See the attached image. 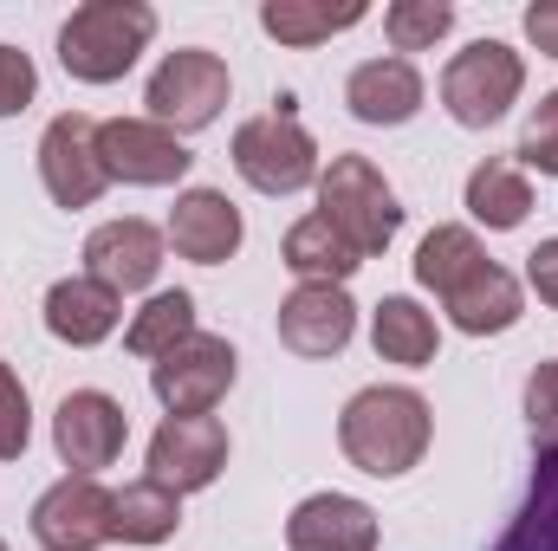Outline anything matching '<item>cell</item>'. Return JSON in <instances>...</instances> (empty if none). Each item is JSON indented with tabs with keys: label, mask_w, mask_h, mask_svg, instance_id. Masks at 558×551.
Returning a JSON list of instances; mask_svg holds the SVG:
<instances>
[{
	"label": "cell",
	"mask_w": 558,
	"mask_h": 551,
	"mask_svg": "<svg viewBox=\"0 0 558 551\" xmlns=\"http://www.w3.org/2000/svg\"><path fill=\"white\" fill-rule=\"evenodd\" d=\"M416 279L441 298V311L468 338H494L520 325V279L487 260L474 228H435L416 247Z\"/></svg>",
	"instance_id": "1"
},
{
	"label": "cell",
	"mask_w": 558,
	"mask_h": 551,
	"mask_svg": "<svg viewBox=\"0 0 558 551\" xmlns=\"http://www.w3.org/2000/svg\"><path fill=\"white\" fill-rule=\"evenodd\" d=\"M428 428H435V415H428V403H422L416 390L377 383V390H357L344 403V415H338V448H344V461L357 474L397 480V474H410L422 454H428Z\"/></svg>",
	"instance_id": "2"
},
{
	"label": "cell",
	"mask_w": 558,
	"mask_h": 551,
	"mask_svg": "<svg viewBox=\"0 0 558 551\" xmlns=\"http://www.w3.org/2000/svg\"><path fill=\"white\" fill-rule=\"evenodd\" d=\"M156 39V7L143 0H85L59 26V65L78 85H111L137 65V52Z\"/></svg>",
	"instance_id": "3"
},
{
	"label": "cell",
	"mask_w": 558,
	"mask_h": 551,
	"mask_svg": "<svg viewBox=\"0 0 558 551\" xmlns=\"http://www.w3.org/2000/svg\"><path fill=\"white\" fill-rule=\"evenodd\" d=\"M318 215L371 260L397 241L403 228V208H397V188L384 182V169L371 156H331V169L318 175Z\"/></svg>",
	"instance_id": "4"
},
{
	"label": "cell",
	"mask_w": 558,
	"mask_h": 551,
	"mask_svg": "<svg viewBox=\"0 0 558 551\" xmlns=\"http://www.w3.org/2000/svg\"><path fill=\"white\" fill-rule=\"evenodd\" d=\"M520 85H526L520 52H513L507 39H474V46H461V52L448 59V72H441V105H448V118H454L461 131H487V124H500V118L513 111Z\"/></svg>",
	"instance_id": "5"
},
{
	"label": "cell",
	"mask_w": 558,
	"mask_h": 551,
	"mask_svg": "<svg viewBox=\"0 0 558 551\" xmlns=\"http://www.w3.org/2000/svg\"><path fill=\"white\" fill-rule=\"evenodd\" d=\"M234 169L260 195H299L318 182V143L292 118V98H279V111H260L234 131Z\"/></svg>",
	"instance_id": "6"
},
{
	"label": "cell",
	"mask_w": 558,
	"mask_h": 551,
	"mask_svg": "<svg viewBox=\"0 0 558 551\" xmlns=\"http://www.w3.org/2000/svg\"><path fill=\"white\" fill-rule=\"evenodd\" d=\"M228 91H234L228 65H221L215 52H202V46H182V52H169V59L149 72L143 105H149V118H156L162 131L189 137V131H208V124L221 118Z\"/></svg>",
	"instance_id": "7"
},
{
	"label": "cell",
	"mask_w": 558,
	"mask_h": 551,
	"mask_svg": "<svg viewBox=\"0 0 558 551\" xmlns=\"http://www.w3.org/2000/svg\"><path fill=\"white\" fill-rule=\"evenodd\" d=\"M234 377H241L234 344H228V338H208V331L182 338L169 357L149 364V390H156V403L169 415H208L228 390H234Z\"/></svg>",
	"instance_id": "8"
},
{
	"label": "cell",
	"mask_w": 558,
	"mask_h": 551,
	"mask_svg": "<svg viewBox=\"0 0 558 551\" xmlns=\"http://www.w3.org/2000/svg\"><path fill=\"white\" fill-rule=\"evenodd\" d=\"M98 156H105V175L131 182V188H169L195 162L189 143L175 131H162L156 118H111V124H98Z\"/></svg>",
	"instance_id": "9"
},
{
	"label": "cell",
	"mask_w": 558,
	"mask_h": 551,
	"mask_svg": "<svg viewBox=\"0 0 558 551\" xmlns=\"http://www.w3.org/2000/svg\"><path fill=\"white\" fill-rule=\"evenodd\" d=\"M221 467H228V428L215 415H169L149 441V480L169 487L175 500L215 487Z\"/></svg>",
	"instance_id": "10"
},
{
	"label": "cell",
	"mask_w": 558,
	"mask_h": 551,
	"mask_svg": "<svg viewBox=\"0 0 558 551\" xmlns=\"http://www.w3.org/2000/svg\"><path fill=\"white\" fill-rule=\"evenodd\" d=\"M39 182H46V195L59 208H92L111 188L105 156H98V124L85 111H65V118L46 124V137H39Z\"/></svg>",
	"instance_id": "11"
},
{
	"label": "cell",
	"mask_w": 558,
	"mask_h": 551,
	"mask_svg": "<svg viewBox=\"0 0 558 551\" xmlns=\"http://www.w3.org/2000/svg\"><path fill=\"white\" fill-rule=\"evenodd\" d=\"M124 441H131V415L105 390H72L59 403V415H52V448H59V461L72 474L98 480V467H111L124 454Z\"/></svg>",
	"instance_id": "12"
},
{
	"label": "cell",
	"mask_w": 558,
	"mask_h": 551,
	"mask_svg": "<svg viewBox=\"0 0 558 551\" xmlns=\"http://www.w3.org/2000/svg\"><path fill=\"white\" fill-rule=\"evenodd\" d=\"M33 539L46 551H98L111 546V493L92 474H65L33 506Z\"/></svg>",
	"instance_id": "13"
},
{
	"label": "cell",
	"mask_w": 558,
	"mask_h": 551,
	"mask_svg": "<svg viewBox=\"0 0 558 551\" xmlns=\"http://www.w3.org/2000/svg\"><path fill=\"white\" fill-rule=\"evenodd\" d=\"M357 331V305L344 285H299L279 305V344L292 357H338Z\"/></svg>",
	"instance_id": "14"
},
{
	"label": "cell",
	"mask_w": 558,
	"mask_h": 551,
	"mask_svg": "<svg viewBox=\"0 0 558 551\" xmlns=\"http://www.w3.org/2000/svg\"><path fill=\"white\" fill-rule=\"evenodd\" d=\"M162 241H169V234H156L137 215L105 221V228H92V241H85V273L98 279V285H111L118 298H124V292H143L149 279L162 273Z\"/></svg>",
	"instance_id": "15"
},
{
	"label": "cell",
	"mask_w": 558,
	"mask_h": 551,
	"mask_svg": "<svg viewBox=\"0 0 558 551\" xmlns=\"http://www.w3.org/2000/svg\"><path fill=\"white\" fill-rule=\"evenodd\" d=\"M241 208L221 195V188H189L175 208H169V247L195 267H221L241 254Z\"/></svg>",
	"instance_id": "16"
},
{
	"label": "cell",
	"mask_w": 558,
	"mask_h": 551,
	"mask_svg": "<svg viewBox=\"0 0 558 551\" xmlns=\"http://www.w3.org/2000/svg\"><path fill=\"white\" fill-rule=\"evenodd\" d=\"M292 551H377V513L351 493H312L286 519Z\"/></svg>",
	"instance_id": "17"
},
{
	"label": "cell",
	"mask_w": 558,
	"mask_h": 551,
	"mask_svg": "<svg viewBox=\"0 0 558 551\" xmlns=\"http://www.w3.org/2000/svg\"><path fill=\"white\" fill-rule=\"evenodd\" d=\"M344 105H351V118L357 124H410L422 111V72L410 59H364L351 78H344Z\"/></svg>",
	"instance_id": "18"
},
{
	"label": "cell",
	"mask_w": 558,
	"mask_h": 551,
	"mask_svg": "<svg viewBox=\"0 0 558 551\" xmlns=\"http://www.w3.org/2000/svg\"><path fill=\"white\" fill-rule=\"evenodd\" d=\"M118 318H124V298H118L111 285H98L92 273L59 279V285L46 292V331H52L59 344L92 351V344H105V338L118 331Z\"/></svg>",
	"instance_id": "19"
},
{
	"label": "cell",
	"mask_w": 558,
	"mask_h": 551,
	"mask_svg": "<svg viewBox=\"0 0 558 551\" xmlns=\"http://www.w3.org/2000/svg\"><path fill=\"white\" fill-rule=\"evenodd\" d=\"M279 260L299 273V285H344V279L364 267V254L325 221V215H305V221H292L286 228V247H279Z\"/></svg>",
	"instance_id": "20"
},
{
	"label": "cell",
	"mask_w": 558,
	"mask_h": 551,
	"mask_svg": "<svg viewBox=\"0 0 558 551\" xmlns=\"http://www.w3.org/2000/svg\"><path fill=\"white\" fill-rule=\"evenodd\" d=\"M175 526H182V500L169 487H156L149 474L131 480L124 493H111V539H124V546H162Z\"/></svg>",
	"instance_id": "21"
},
{
	"label": "cell",
	"mask_w": 558,
	"mask_h": 551,
	"mask_svg": "<svg viewBox=\"0 0 558 551\" xmlns=\"http://www.w3.org/2000/svg\"><path fill=\"white\" fill-rule=\"evenodd\" d=\"M468 215H474L481 228H494V234L520 228V221L533 215V182H526V169H520V162H481V169L468 175Z\"/></svg>",
	"instance_id": "22"
},
{
	"label": "cell",
	"mask_w": 558,
	"mask_h": 551,
	"mask_svg": "<svg viewBox=\"0 0 558 551\" xmlns=\"http://www.w3.org/2000/svg\"><path fill=\"white\" fill-rule=\"evenodd\" d=\"M364 20V0H267L260 7V26L274 33L279 46H318L331 33H351Z\"/></svg>",
	"instance_id": "23"
},
{
	"label": "cell",
	"mask_w": 558,
	"mask_h": 551,
	"mask_svg": "<svg viewBox=\"0 0 558 551\" xmlns=\"http://www.w3.org/2000/svg\"><path fill=\"white\" fill-rule=\"evenodd\" d=\"M494 551H558V448H539L526 506L513 513V526L500 532Z\"/></svg>",
	"instance_id": "24"
},
{
	"label": "cell",
	"mask_w": 558,
	"mask_h": 551,
	"mask_svg": "<svg viewBox=\"0 0 558 551\" xmlns=\"http://www.w3.org/2000/svg\"><path fill=\"white\" fill-rule=\"evenodd\" d=\"M371 344H377L384 364H410V370H422V364L435 357V318L422 311L416 298H384L377 318H371Z\"/></svg>",
	"instance_id": "25"
},
{
	"label": "cell",
	"mask_w": 558,
	"mask_h": 551,
	"mask_svg": "<svg viewBox=\"0 0 558 551\" xmlns=\"http://www.w3.org/2000/svg\"><path fill=\"white\" fill-rule=\"evenodd\" d=\"M182 338H195V298L189 292H156L137 318H131V331H124L131 357H149V364L169 357Z\"/></svg>",
	"instance_id": "26"
},
{
	"label": "cell",
	"mask_w": 558,
	"mask_h": 551,
	"mask_svg": "<svg viewBox=\"0 0 558 551\" xmlns=\"http://www.w3.org/2000/svg\"><path fill=\"white\" fill-rule=\"evenodd\" d=\"M448 26H454V7H448V0H397V7L384 13V33H390L397 59H403V52H428Z\"/></svg>",
	"instance_id": "27"
},
{
	"label": "cell",
	"mask_w": 558,
	"mask_h": 551,
	"mask_svg": "<svg viewBox=\"0 0 558 551\" xmlns=\"http://www.w3.org/2000/svg\"><path fill=\"white\" fill-rule=\"evenodd\" d=\"M26 441H33V403H26V383H20L13 364H0V461L26 454Z\"/></svg>",
	"instance_id": "28"
},
{
	"label": "cell",
	"mask_w": 558,
	"mask_h": 551,
	"mask_svg": "<svg viewBox=\"0 0 558 551\" xmlns=\"http://www.w3.org/2000/svg\"><path fill=\"white\" fill-rule=\"evenodd\" d=\"M513 156L526 169H539V175H558V91L539 98V111H533V124H526V137H520Z\"/></svg>",
	"instance_id": "29"
},
{
	"label": "cell",
	"mask_w": 558,
	"mask_h": 551,
	"mask_svg": "<svg viewBox=\"0 0 558 551\" xmlns=\"http://www.w3.org/2000/svg\"><path fill=\"white\" fill-rule=\"evenodd\" d=\"M526 421H533L539 448H558V364L533 370V383H526Z\"/></svg>",
	"instance_id": "30"
},
{
	"label": "cell",
	"mask_w": 558,
	"mask_h": 551,
	"mask_svg": "<svg viewBox=\"0 0 558 551\" xmlns=\"http://www.w3.org/2000/svg\"><path fill=\"white\" fill-rule=\"evenodd\" d=\"M33 91H39L33 59H26V52H13V46H0V118H20V111L33 105Z\"/></svg>",
	"instance_id": "31"
},
{
	"label": "cell",
	"mask_w": 558,
	"mask_h": 551,
	"mask_svg": "<svg viewBox=\"0 0 558 551\" xmlns=\"http://www.w3.org/2000/svg\"><path fill=\"white\" fill-rule=\"evenodd\" d=\"M526 279H533V292L558 305V241H539L533 254H526Z\"/></svg>",
	"instance_id": "32"
},
{
	"label": "cell",
	"mask_w": 558,
	"mask_h": 551,
	"mask_svg": "<svg viewBox=\"0 0 558 551\" xmlns=\"http://www.w3.org/2000/svg\"><path fill=\"white\" fill-rule=\"evenodd\" d=\"M526 39H533L546 59H558V0H533V7H526Z\"/></svg>",
	"instance_id": "33"
},
{
	"label": "cell",
	"mask_w": 558,
	"mask_h": 551,
	"mask_svg": "<svg viewBox=\"0 0 558 551\" xmlns=\"http://www.w3.org/2000/svg\"><path fill=\"white\" fill-rule=\"evenodd\" d=\"M0 551H7V546H0Z\"/></svg>",
	"instance_id": "34"
}]
</instances>
